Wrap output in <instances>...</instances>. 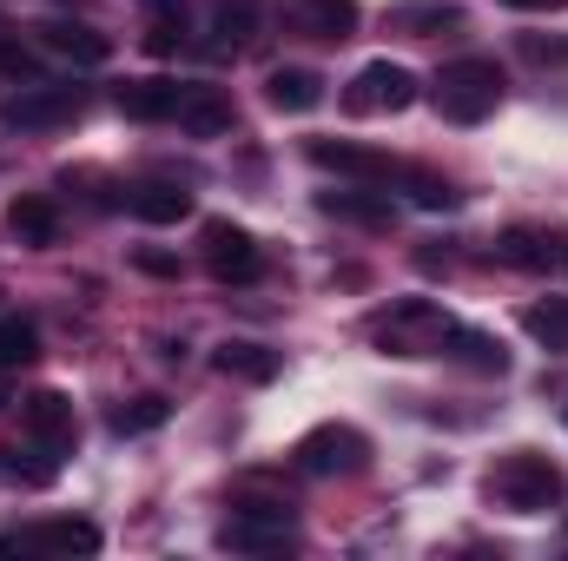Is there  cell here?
<instances>
[{
	"mask_svg": "<svg viewBox=\"0 0 568 561\" xmlns=\"http://www.w3.org/2000/svg\"><path fill=\"white\" fill-rule=\"evenodd\" d=\"M390 27H404V33H443V27H463V7L456 0H404V7H390Z\"/></svg>",
	"mask_w": 568,
	"mask_h": 561,
	"instance_id": "obj_24",
	"label": "cell"
},
{
	"mask_svg": "<svg viewBox=\"0 0 568 561\" xmlns=\"http://www.w3.org/2000/svg\"><path fill=\"white\" fill-rule=\"evenodd\" d=\"M317 212L324 218H344V225H371V232H390L397 225L390 192H317Z\"/></svg>",
	"mask_w": 568,
	"mask_h": 561,
	"instance_id": "obj_17",
	"label": "cell"
},
{
	"mask_svg": "<svg viewBox=\"0 0 568 561\" xmlns=\"http://www.w3.org/2000/svg\"><path fill=\"white\" fill-rule=\"evenodd\" d=\"M265 100H272V113H311V106H324V73H311V67H272Z\"/></svg>",
	"mask_w": 568,
	"mask_h": 561,
	"instance_id": "obj_21",
	"label": "cell"
},
{
	"mask_svg": "<svg viewBox=\"0 0 568 561\" xmlns=\"http://www.w3.org/2000/svg\"><path fill=\"white\" fill-rule=\"evenodd\" d=\"M291 509L284 502H239L232 522L219 529V549H239V555H272V549H291Z\"/></svg>",
	"mask_w": 568,
	"mask_h": 561,
	"instance_id": "obj_8",
	"label": "cell"
},
{
	"mask_svg": "<svg viewBox=\"0 0 568 561\" xmlns=\"http://www.w3.org/2000/svg\"><path fill=\"white\" fill-rule=\"evenodd\" d=\"M304 159H311L317 172L364 178V185H384V178H397L390 152H377V145H357V140H311V145H304Z\"/></svg>",
	"mask_w": 568,
	"mask_h": 561,
	"instance_id": "obj_11",
	"label": "cell"
},
{
	"mask_svg": "<svg viewBox=\"0 0 568 561\" xmlns=\"http://www.w3.org/2000/svg\"><path fill=\"white\" fill-rule=\"evenodd\" d=\"M417 73L410 67H397V60H371L357 80H351V93H344V113H404V106H417Z\"/></svg>",
	"mask_w": 568,
	"mask_h": 561,
	"instance_id": "obj_7",
	"label": "cell"
},
{
	"mask_svg": "<svg viewBox=\"0 0 568 561\" xmlns=\"http://www.w3.org/2000/svg\"><path fill=\"white\" fill-rule=\"evenodd\" d=\"M0 73H33V53L7 40V47H0Z\"/></svg>",
	"mask_w": 568,
	"mask_h": 561,
	"instance_id": "obj_32",
	"label": "cell"
},
{
	"mask_svg": "<svg viewBox=\"0 0 568 561\" xmlns=\"http://www.w3.org/2000/svg\"><path fill=\"white\" fill-rule=\"evenodd\" d=\"M278 20L304 40H351L357 33V0H278Z\"/></svg>",
	"mask_w": 568,
	"mask_h": 561,
	"instance_id": "obj_12",
	"label": "cell"
},
{
	"mask_svg": "<svg viewBox=\"0 0 568 561\" xmlns=\"http://www.w3.org/2000/svg\"><path fill=\"white\" fill-rule=\"evenodd\" d=\"M40 47L60 53V60H73V67H106L113 60V40L100 27H87V20H47L40 27Z\"/></svg>",
	"mask_w": 568,
	"mask_h": 561,
	"instance_id": "obj_14",
	"label": "cell"
},
{
	"mask_svg": "<svg viewBox=\"0 0 568 561\" xmlns=\"http://www.w3.org/2000/svg\"><path fill=\"white\" fill-rule=\"evenodd\" d=\"M145 13H185V0H140Z\"/></svg>",
	"mask_w": 568,
	"mask_h": 561,
	"instance_id": "obj_34",
	"label": "cell"
},
{
	"mask_svg": "<svg viewBox=\"0 0 568 561\" xmlns=\"http://www.w3.org/2000/svg\"><path fill=\"white\" fill-rule=\"evenodd\" d=\"M291 462H297V476H317V482L324 476H357L371 462V436L351 429V422H317V429L297 436Z\"/></svg>",
	"mask_w": 568,
	"mask_h": 561,
	"instance_id": "obj_3",
	"label": "cell"
},
{
	"mask_svg": "<svg viewBox=\"0 0 568 561\" xmlns=\"http://www.w3.org/2000/svg\"><path fill=\"white\" fill-rule=\"evenodd\" d=\"M371 330H377V344H384L390 357H429V350H443L449 317H443L429 297H404V304H390Z\"/></svg>",
	"mask_w": 568,
	"mask_h": 561,
	"instance_id": "obj_5",
	"label": "cell"
},
{
	"mask_svg": "<svg viewBox=\"0 0 568 561\" xmlns=\"http://www.w3.org/2000/svg\"><path fill=\"white\" fill-rule=\"evenodd\" d=\"M0 404H7V390H0Z\"/></svg>",
	"mask_w": 568,
	"mask_h": 561,
	"instance_id": "obj_36",
	"label": "cell"
},
{
	"mask_svg": "<svg viewBox=\"0 0 568 561\" xmlns=\"http://www.w3.org/2000/svg\"><path fill=\"white\" fill-rule=\"evenodd\" d=\"M87 106L80 86H20L13 100H0V140L7 133H53V126H73Z\"/></svg>",
	"mask_w": 568,
	"mask_h": 561,
	"instance_id": "obj_4",
	"label": "cell"
},
{
	"mask_svg": "<svg viewBox=\"0 0 568 561\" xmlns=\"http://www.w3.org/2000/svg\"><path fill=\"white\" fill-rule=\"evenodd\" d=\"M7 232H13L20 245H33V252H40V245H53V238H60V205H53L47 192H20V198L7 205Z\"/></svg>",
	"mask_w": 568,
	"mask_h": 561,
	"instance_id": "obj_19",
	"label": "cell"
},
{
	"mask_svg": "<svg viewBox=\"0 0 568 561\" xmlns=\"http://www.w3.org/2000/svg\"><path fill=\"white\" fill-rule=\"evenodd\" d=\"M33 357H40V324L20 317V310H7L0 317V370H27Z\"/></svg>",
	"mask_w": 568,
	"mask_h": 561,
	"instance_id": "obj_25",
	"label": "cell"
},
{
	"mask_svg": "<svg viewBox=\"0 0 568 561\" xmlns=\"http://www.w3.org/2000/svg\"><path fill=\"white\" fill-rule=\"evenodd\" d=\"M503 7H523V13H562L568 0H503Z\"/></svg>",
	"mask_w": 568,
	"mask_h": 561,
	"instance_id": "obj_33",
	"label": "cell"
},
{
	"mask_svg": "<svg viewBox=\"0 0 568 561\" xmlns=\"http://www.w3.org/2000/svg\"><path fill=\"white\" fill-rule=\"evenodd\" d=\"M443 357H456V364L476 370V377H509L503 337H489V330H476V324H449V330H443Z\"/></svg>",
	"mask_w": 568,
	"mask_h": 561,
	"instance_id": "obj_15",
	"label": "cell"
},
{
	"mask_svg": "<svg viewBox=\"0 0 568 561\" xmlns=\"http://www.w3.org/2000/svg\"><path fill=\"white\" fill-rule=\"evenodd\" d=\"M20 429L40 442V456H73V442H80V417H73V397H60V390H33L27 404H20Z\"/></svg>",
	"mask_w": 568,
	"mask_h": 561,
	"instance_id": "obj_10",
	"label": "cell"
},
{
	"mask_svg": "<svg viewBox=\"0 0 568 561\" xmlns=\"http://www.w3.org/2000/svg\"><path fill=\"white\" fill-rule=\"evenodd\" d=\"M265 20V0H212V40L219 47H252Z\"/></svg>",
	"mask_w": 568,
	"mask_h": 561,
	"instance_id": "obj_22",
	"label": "cell"
},
{
	"mask_svg": "<svg viewBox=\"0 0 568 561\" xmlns=\"http://www.w3.org/2000/svg\"><path fill=\"white\" fill-rule=\"evenodd\" d=\"M397 178H404V198H410L417 212H449V205H456V185H449L443 172H429V165H397Z\"/></svg>",
	"mask_w": 568,
	"mask_h": 561,
	"instance_id": "obj_26",
	"label": "cell"
},
{
	"mask_svg": "<svg viewBox=\"0 0 568 561\" xmlns=\"http://www.w3.org/2000/svg\"><path fill=\"white\" fill-rule=\"evenodd\" d=\"M212 370L219 377H232V384H278V370H284V357L272 350V344H252V337H225L219 350H212Z\"/></svg>",
	"mask_w": 568,
	"mask_h": 561,
	"instance_id": "obj_13",
	"label": "cell"
},
{
	"mask_svg": "<svg viewBox=\"0 0 568 561\" xmlns=\"http://www.w3.org/2000/svg\"><path fill=\"white\" fill-rule=\"evenodd\" d=\"M133 265H140L145 278H179V258L172 252H133Z\"/></svg>",
	"mask_w": 568,
	"mask_h": 561,
	"instance_id": "obj_31",
	"label": "cell"
},
{
	"mask_svg": "<svg viewBox=\"0 0 568 561\" xmlns=\"http://www.w3.org/2000/svg\"><path fill=\"white\" fill-rule=\"evenodd\" d=\"M165 417H172L165 397H133V404H120V410L106 417V429H113V436H152Z\"/></svg>",
	"mask_w": 568,
	"mask_h": 561,
	"instance_id": "obj_27",
	"label": "cell"
},
{
	"mask_svg": "<svg viewBox=\"0 0 568 561\" xmlns=\"http://www.w3.org/2000/svg\"><path fill=\"white\" fill-rule=\"evenodd\" d=\"M185 47V13H152V27H145V53L152 60H172Z\"/></svg>",
	"mask_w": 568,
	"mask_h": 561,
	"instance_id": "obj_29",
	"label": "cell"
},
{
	"mask_svg": "<svg viewBox=\"0 0 568 561\" xmlns=\"http://www.w3.org/2000/svg\"><path fill=\"white\" fill-rule=\"evenodd\" d=\"M179 100H185V86H179V80H165V73H152V80H126V86L113 93V106H120L126 120H140V126L172 120V113H179Z\"/></svg>",
	"mask_w": 568,
	"mask_h": 561,
	"instance_id": "obj_16",
	"label": "cell"
},
{
	"mask_svg": "<svg viewBox=\"0 0 568 561\" xmlns=\"http://www.w3.org/2000/svg\"><path fill=\"white\" fill-rule=\"evenodd\" d=\"M93 555L100 549V529L87 516H53V522H33V529H7L0 536V555Z\"/></svg>",
	"mask_w": 568,
	"mask_h": 561,
	"instance_id": "obj_9",
	"label": "cell"
},
{
	"mask_svg": "<svg viewBox=\"0 0 568 561\" xmlns=\"http://www.w3.org/2000/svg\"><path fill=\"white\" fill-rule=\"evenodd\" d=\"M192 140H219V133H232V100L219 93V86H185V100H179V113H172Z\"/></svg>",
	"mask_w": 568,
	"mask_h": 561,
	"instance_id": "obj_18",
	"label": "cell"
},
{
	"mask_svg": "<svg viewBox=\"0 0 568 561\" xmlns=\"http://www.w3.org/2000/svg\"><path fill=\"white\" fill-rule=\"evenodd\" d=\"M126 212L140 225H179V218H192V192L185 185H165V178H145V185L126 192Z\"/></svg>",
	"mask_w": 568,
	"mask_h": 561,
	"instance_id": "obj_20",
	"label": "cell"
},
{
	"mask_svg": "<svg viewBox=\"0 0 568 561\" xmlns=\"http://www.w3.org/2000/svg\"><path fill=\"white\" fill-rule=\"evenodd\" d=\"M503 67L489 60V53H463V60H449L436 80H429V100H436V113L449 120V126H483L496 106H503Z\"/></svg>",
	"mask_w": 568,
	"mask_h": 561,
	"instance_id": "obj_1",
	"label": "cell"
},
{
	"mask_svg": "<svg viewBox=\"0 0 568 561\" xmlns=\"http://www.w3.org/2000/svg\"><path fill=\"white\" fill-rule=\"evenodd\" d=\"M568 496V476L542 456V449H509L489 469V502H503L509 516H542Z\"/></svg>",
	"mask_w": 568,
	"mask_h": 561,
	"instance_id": "obj_2",
	"label": "cell"
},
{
	"mask_svg": "<svg viewBox=\"0 0 568 561\" xmlns=\"http://www.w3.org/2000/svg\"><path fill=\"white\" fill-rule=\"evenodd\" d=\"M199 252H205V272H212L219 284H258V272H265L258 238H252L245 225H232V218H205Z\"/></svg>",
	"mask_w": 568,
	"mask_h": 561,
	"instance_id": "obj_6",
	"label": "cell"
},
{
	"mask_svg": "<svg viewBox=\"0 0 568 561\" xmlns=\"http://www.w3.org/2000/svg\"><path fill=\"white\" fill-rule=\"evenodd\" d=\"M496 258H503L509 272H549V265H556V245H549L542 232H529V225H509V232L496 238Z\"/></svg>",
	"mask_w": 568,
	"mask_h": 561,
	"instance_id": "obj_23",
	"label": "cell"
},
{
	"mask_svg": "<svg viewBox=\"0 0 568 561\" xmlns=\"http://www.w3.org/2000/svg\"><path fill=\"white\" fill-rule=\"evenodd\" d=\"M523 324H529V337H536V344L562 350V344H568V297H549V304H529V310H523Z\"/></svg>",
	"mask_w": 568,
	"mask_h": 561,
	"instance_id": "obj_28",
	"label": "cell"
},
{
	"mask_svg": "<svg viewBox=\"0 0 568 561\" xmlns=\"http://www.w3.org/2000/svg\"><path fill=\"white\" fill-rule=\"evenodd\" d=\"M523 60H536V67H568V40L562 33H523Z\"/></svg>",
	"mask_w": 568,
	"mask_h": 561,
	"instance_id": "obj_30",
	"label": "cell"
},
{
	"mask_svg": "<svg viewBox=\"0 0 568 561\" xmlns=\"http://www.w3.org/2000/svg\"><path fill=\"white\" fill-rule=\"evenodd\" d=\"M556 265H562V272H568V232H562V238H556Z\"/></svg>",
	"mask_w": 568,
	"mask_h": 561,
	"instance_id": "obj_35",
	"label": "cell"
}]
</instances>
